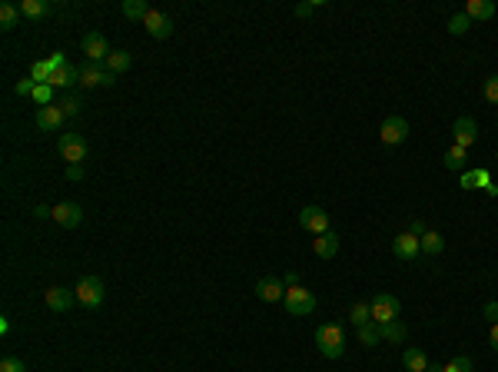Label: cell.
<instances>
[{
	"mask_svg": "<svg viewBox=\"0 0 498 372\" xmlns=\"http://www.w3.org/2000/svg\"><path fill=\"white\" fill-rule=\"evenodd\" d=\"M452 136H455V147L468 150V147L479 140V123H475L472 117H459L455 123H452Z\"/></svg>",
	"mask_w": 498,
	"mask_h": 372,
	"instance_id": "9",
	"label": "cell"
},
{
	"mask_svg": "<svg viewBox=\"0 0 498 372\" xmlns=\"http://www.w3.org/2000/svg\"><path fill=\"white\" fill-rule=\"evenodd\" d=\"M402 366L409 372H425L429 369V355L422 353V349H405L402 353Z\"/></svg>",
	"mask_w": 498,
	"mask_h": 372,
	"instance_id": "19",
	"label": "cell"
},
{
	"mask_svg": "<svg viewBox=\"0 0 498 372\" xmlns=\"http://www.w3.org/2000/svg\"><path fill=\"white\" fill-rule=\"evenodd\" d=\"M47 64H50V70H64V67H70V64H66V57H64V53H60V50L53 53V57H50Z\"/></svg>",
	"mask_w": 498,
	"mask_h": 372,
	"instance_id": "40",
	"label": "cell"
},
{
	"mask_svg": "<svg viewBox=\"0 0 498 372\" xmlns=\"http://www.w3.org/2000/svg\"><path fill=\"white\" fill-rule=\"evenodd\" d=\"M465 17L468 20H492L495 17V0H468V3H465Z\"/></svg>",
	"mask_w": 498,
	"mask_h": 372,
	"instance_id": "18",
	"label": "cell"
},
{
	"mask_svg": "<svg viewBox=\"0 0 498 372\" xmlns=\"http://www.w3.org/2000/svg\"><path fill=\"white\" fill-rule=\"evenodd\" d=\"M488 339H492V349H498V322L492 326V333H488Z\"/></svg>",
	"mask_w": 498,
	"mask_h": 372,
	"instance_id": "44",
	"label": "cell"
},
{
	"mask_svg": "<svg viewBox=\"0 0 498 372\" xmlns=\"http://www.w3.org/2000/svg\"><path fill=\"white\" fill-rule=\"evenodd\" d=\"M418 246H422V253H425V256H439L442 250H445V236H442V233H435V230H429L425 236L418 239Z\"/></svg>",
	"mask_w": 498,
	"mask_h": 372,
	"instance_id": "20",
	"label": "cell"
},
{
	"mask_svg": "<svg viewBox=\"0 0 498 372\" xmlns=\"http://www.w3.org/2000/svg\"><path fill=\"white\" fill-rule=\"evenodd\" d=\"M53 223H60V226H66V230H73V226H80L83 223V210L77 203H57L53 206V216H50Z\"/></svg>",
	"mask_w": 498,
	"mask_h": 372,
	"instance_id": "13",
	"label": "cell"
},
{
	"mask_svg": "<svg viewBox=\"0 0 498 372\" xmlns=\"http://www.w3.org/2000/svg\"><path fill=\"white\" fill-rule=\"evenodd\" d=\"M372 322H379V326H385V322H396L398 319V299L392 296V292H379V296H372Z\"/></svg>",
	"mask_w": 498,
	"mask_h": 372,
	"instance_id": "5",
	"label": "cell"
},
{
	"mask_svg": "<svg viewBox=\"0 0 498 372\" xmlns=\"http://www.w3.org/2000/svg\"><path fill=\"white\" fill-rule=\"evenodd\" d=\"M120 10H123V17L127 20H147V14H149L147 0H123Z\"/></svg>",
	"mask_w": 498,
	"mask_h": 372,
	"instance_id": "23",
	"label": "cell"
},
{
	"mask_svg": "<svg viewBox=\"0 0 498 372\" xmlns=\"http://www.w3.org/2000/svg\"><path fill=\"white\" fill-rule=\"evenodd\" d=\"M60 110H64V117H77V113L83 110V100L80 97H66V100L60 103Z\"/></svg>",
	"mask_w": 498,
	"mask_h": 372,
	"instance_id": "34",
	"label": "cell"
},
{
	"mask_svg": "<svg viewBox=\"0 0 498 372\" xmlns=\"http://www.w3.org/2000/svg\"><path fill=\"white\" fill-rule=\"evenodd\" d=\"M73 292H77V303L86 306V309H97V306L103 303V296H107V289H103V283H100V276H83L80 283L73 286Z\"/></svg>",
	"mask_w": 498,
	"mask_h": 372,
	"instance_id": "3",
	"label": "cell"
},
{
	"mask_svg": "<svg viewBox=\"0 0 498 372\" xmlns=\"http://www.w3.org/2000/svg\"><path fill=\"white\" fill-rule=\"evenodd\" d=\"M33 100L40 103V106H50V100H53V86H50V84H40L37 90H33Z\"/></svg>",
	"mask_w": 498,
	"mask_h": 372,
	"instance_id": "33",
	"label": "cell"
},
{
	"mask_svg": "<svg viewBox=\"0 0 498 372\" xmlns=\"http://www.w3.org/2000/svg\"><path fill=\"white\" fill-rule=\"evenodd\" d=\"M299 226L313 236H322V233H329V213L322 206H302L299 210Z\"/></svg>",
	"mask_w": 498,
	"mask_h": 372,
	"instance_id": "4",
	"label": "cell"
},
{
	"mask_svg": "<svg viewBox=\"0 0 498 372\" xmlns=\"http://www.w3.org/2000/svg\"><path fill=\"white\" fill-rule=\"evenodd\" d=\"M485 100H488V103H495V106H498V73H495V77H488V80H485Z\"/></svg>",
	"mask_w": 498,
	"mask_h": 372,
	"instance_id": "35",
	"label": "cell"
},
{
	"mask_svg": "<svg viewBox=\"0 0 498 372\" xmlns=\"http://www.w3.org/2000/svg\"><path fill=\"white\" fill-rule=\"evenodd\" d=\"M20 14L30 17V20H40V17H47L50 14V3L47 0H20Z\"/></svg>",
	"mask_w": 498,
	"mask_h": 372,
	"instance_id": "22",
	"label": "cell"
},
{
	"mask_svg": "<svg viewBox=\"0 0 498 372\" xmlns=\"http://www.w3.org/2000/svg\"><path fill=\"white\" fill-rule=\"evenodd\" d=\"M80 50L86 53V60H90V64H100V60L107 64V57L113 53L103 34H86V37H83V44H80Z\"/></svg>",
	"mask_w": 498,
	"mask_h": 372,
	"instance_id": "8",
	"label": "cell"
},
{
	"mask_svg": "<svg viewBox=\"0 0 498 372\" xmlns=\"http://www.w3.org/2000/svg\"><path fill=\"white\" fill-rule=\"evenodd\" d=\"M356 336H359V342H362V346H379V342H382L379 322H365V326H359V329H356Z\"/></svg>",
	"mask_w": 498,
	"mask_h": 372,
	"instance_id": "25",
	"label": "cell"
},
{
	"mask_svg": "<svg viewBox=\"0 0 498 372\" xmlns=\"http://www.w3.org/2000/svg\"><path fill=\"white\" fill-rule=\"evenodd\" d=\"M485 319H492V326L498 322V303H485Z\"/></svg>",
	"mask_w": 498,
	"mask_h": 372,
	"instance_id": "42",
	"label": "cell"
},
{
	"mask_svg": "<svg viewBox=\"0 0 498 372\" xmlns=\"http://www.w3.org/2000/svg\"><path fill=\"white\" fill-rule=\"evenodd\" d=\"M33 90H37V84H33L30 77H27V80H20V84L14 86V93H17V97H33Z\"/></svg>",
	"mask_w": 498,
	"mask_h": 372,
	"instance_id": "37",
	"label": "cell"
},
{
	"mask_svg": "<svg viewBox=\"0 0 498 372\" xmlns=\"http://www.w3.org/2000/svg\"><path fill=\"white\" fill-rule=\"evenodd\" d=\"M409 233H412V236H425V233H429V226H425V220H412V226H409Z\"/></svg>",
	"mask_w": 498,
	"mask_h": 372,
	"instance_id": "41",
	"label": "cell"
},
{
	"mask_svg": "<svg viewBox=\"0 0 498 372\" xmlns=\"http://www.w3.org/2000/svg\"><path fill=\"white\" fill-rule=\"evenodd\" d=\"M57 150H60V156H64V160H70V163H77V167H80L83 160H86V140H83L80 133H60Z\"/></svg>",
	"mask_w": 498,
	"mask_h": 372,
	"instance_id": "7",
	"label": "cell"
},
{
	"mask_svg": "<svg viewBox=\"0 0 498 372\" xmlns=\"http://www.w3.org/2000/svg\"><path fill=\"white\" fill-rule=\"evenodd\" d=\"M50 73H53V70H50L47 60H37V64L30 67V80H33L37 86H40V84H50Z\"/></svg>",
	"mask_w": 498,
	"mask_h": 372,
	"instance_id": "30",
	"label": "cell"
},
{
	"mask_svg": "<svg viewBox=\"0 0 498 372\" xmlns=\"http://www.w3.org/2000/svg\"><path fill=\"white\" fill-rule=\"evenodd\" d=\"M315 346H319V353L326 355V359H339V355L346 353V333H342V326H339V322H322V326L315 329Z\"/></svg>",
	"mask_w": 498,
	"mask_h": 372,
	"instance_id": "1",
	"label": "cell"
},
{
	"mask_svg": "<svg viewBox=\"0 0 498 372\" xmlns=\"http://www.w3.org/2000/svg\"><path fill=\"white\" fill-rule=\"evenodd\" d=\"M379 140L385 147H398V143H405L409 140V120L402 117H385L379 127Z\"/></svg>",
	"mask_w": 498,
	"mask_h": 372,
	"instance_id": "6",
	"label": "cell"
},
{
	"mask_svg": "<svg viewBox=\"0 0 498 372\" xmlns=\"http://www.w3.org/2000/svg\"><path fill=\"white\" fill-rule=\"evenodd\" d=\"M392 253L398 256V259H415V256L422 253V246H418V236H412V233H398L396 239H392Z\"/></svg>",
	"mask_w": 498,
	"mask_h": 372,
	"instance_id": "16",
	"label": "cell"
},
{
	"mask_svg": "<svg viewBox=\"0 0 498 372\" xmlns=\"http://www.w3.org/2000/svg\"><path fill=\"white\" fill-rule=\"evenodd\" d=\"M349 322L359 329V326H365V322H372V306L365 303V299H359V303L349 306Z\"/></svg>",
	"mask_w": 498,
	"mask_h": 372,
	"instance_id": "21",
	"label": "cell"
},
{
	"mask_svg": "<svg viewBox=\"0 0 498 372\" xmlns=\"http://www.w3.org/2000/svg\"><path fill=\"white\" fill-rule=\"evenodd\" d=\"M130 64H133V57L127 50H113L110 53V57H107V70H110V73H123V70H130Z\"/></svg>",
	"mask_w": 498,
	"mask_h": 372,
	"instance_id": "27",
	"label": "cell"
},
{
	"mask_svg": "<svg viewBox=\"0 0 498 372\" xmlns=\"http://www.w3.org/2000/svg\"><path fill=\"white\" fill-rule=\"evenodd\" d=\"M319 7H322V0H313V3H299L296 14H299V17H309V14H313V10H319Z\"/></svg>",
	"mask_w": 498,
	"mask_h": 372,
	"instance_id": "38",
	"label": "cell"
},
{
	"mask_svg": "<svg viewBox=\"0 0 498 372\" xmlns=\"http://www.w3.org/2000/svg\"><path fill=\"white\" fill-rule=\"evenodd\" d=\"M143 27H147V34L153 37V40H166V37L173 34V17L163 14V10H149Z\"/></svg>",
	"mask_w": 498,
	"mask_h": 372,
	"instance_id": "10",
	"label": "cell"
},
{
	"mask_svg": "<svg viewBox=\"0 0 498 372\" xmlns=\"http://www.w3.org/2000/svg\"><path fill=\"white\" fill-rule=\"evenodd\" d=\"M382 329V339L385 342H392V346H398V342H405V336H409V329L402 326V322H385V326H379Z\"/></svg>",
	"mask_w": 498,
	"mask_h": 372,
	"instance_id": "24",
	"label": "cell"
},
{
	"mask_svg": "<svg viewBox=\"0 0 498 372\" xmlns=\"http://www.w3.org/2000/svg\"><path fill=\"white\" fill-rule=\"evenodd\" d=\"M256 296H259L263 303H279L282 296H286V283L276 279V276H263V279L256 283Z\"/></svg>",
	"mask_w": 498,
	"mask_h": 372,
	"instance_id": "12",
	"label": "cell"
},
{
	"mask_svg": "<svg viewBox=\"0 0 498 372\" xmlns=\"http://www.w3.org/2000/svg\"><path fill=\"white\" fill-rule=\"evenodd\" d=\"M17 20H20V7H17V3H3V7H0V27H3V30H14Z\"/></svg>",
	"mask_w": 498,
	"mask_h": 372,
	"instance_id": "28",
	"label": "cell"
},
{
	"mask_svg": "<svg viewBox=\"0 0 498 372\" xmlns=\"http://www.w3.org/2000/svg\"><path fill=\"white\" fill-rule=\"evenodd\" d=\"M44 299H47V309H53V313H66V309L73 306V299H77V292L66 289V286H50Z\"/></svg>",
	"mask_w": 498,
	"mask_h": 372,
	"instance_id": "14",
	"label": "cell"
},
{
	"mask_svg": "<svg viewBox=\"0 0 498 372\" xmlns=\"http://www.w3.org/2000/svg\"><path fill=\"white\" fill-rule=\"evenodd\" d=\"M282 303H286V313H289V316H313L315 296L302 286H289L286 296H282Z\"/></svg>",
	"mask_w": 498,
	"mask_h": 372,
	"instance_id": "2",
	"label": "cell"
},
{
	"mask_svg": "<svg viewBox=\"0 0 498 372\" xmlns=\"http://www.w3.org/2000/svg\"><path fill=\"white\" fill-rule=\"evenodd\" d=\"M425 372H445V366H439V362H429V369Z\"/></svg>",
	"mask_w": 498,
	"mask_h": 372,
	"instance_id": "45",
	"label": "cell"
},
{
	"mask_svg": "<svg viewBox=\"0 0 498 372\" xmlns=\"http://www.w3.org/2000/svg\"><path fill=\"white\" fill-rule=\"evenodd\" d=\"M64 120H66L64 110H60V106H53V103L37 110V127H40V130H47V133H57V130L64 127Z\"/></svg>",
	"mask_w": 498,
	"mask_h": 372,
	"instance_id": "15",
	"label": "cell"
},
{
	"mask_svg": "<svg viewBox=\"0 0 498 372\" xmlns=\"http://www.w3.org/2000/svg\"><path fill=\"white\" fill-rule=\"evenodd\" d=\"M80 84L83 86H113L116 77L107 67H97V64H86L80 67Z\"/></svg>",
	"mask_w": 498,
	"mask_h": 372,
	"instance_id": "11",
	"label": "cell"
},
{
	"mask_svg": "<svg viewBox=\"0 0 498 372\" xmlns=\"http://www.w3.org/2000/svg\"><path fill=\"white\" fill-rule=\"evenodd\" d=\"M0 372H27V366H24L17 355H7V359L0 362Z\"/></svg>",
	"mask_w": 498,
	"mask_h": 372,
	"instance_id": "36",
	"label": "cell"
},
{
	"mask_svg": "<svg viewBox=\"0 0 498 372\" xmlns=\"http://www.w3.org/2000/svg\"><path fill=\"white\" fill-rule=\"evenodd\" d=\"M465 156H468V150H462V147H448L445 150V169H462L465 167Z\"/></svg>",
	"mask_w": 498,
	"mask_h": 372,
	"instance_id": "29",
	"label": "cell"
},
{
	"mask_svg": "<svg viewBox=\"0 0 498 372\" xmlns=\"http://www.w3.org/2000/svg\"><path fill=\"white\" fill-rule=\"evenodd\" d=\"M475 183L485 186L488 193H495V186H492V176H488L485 169H472V173H465V176H462V186H465V189H472Z\"/></svg>",
	"mask_w": 498,
	"mask_h": 372,
	"instance_id": "26",
	"label": "cell"
},
{
	"mask_svg": "<svg viewBox=\"0 0 498 372\" xmlns=\"http://www.w3.org/2000/svg\"><path fill=\"white\" fill-rule=\"evenodd\" d=\"M282 283H286V289H289V286H299V276H296V272H286V279H282Z\"/></svg>",
	"mask_w": 498,
	"mask_h": 372,
	"instance_id": "43",
	"label": "cell"
},
{
	"mask_svg": "<svg viewBox=\"0 0 498 372\" xmlns=\"http://www.w3.org/2000/svg\"><path fill=\"white\" fill-rule=\"evenodd\" d=\"M468 27H472V20L465 17V10H462V14H455V17L448 20V34H452V37H462L465 30H468Z\"/></svg>",
	"mask_w": 498,
	"mask_h": 372,
	"instance_id": "31",
	"label": "cell"
},
{
	"mask_svg": "<svg viewBox=\"0 0 498 372\" xmlns=\"http://www.w3.org/2000/svg\"><path fill=\"white\" fill-rule=\"evenodd\" d=\"M475 366H472V359L468 355H455L452 362H445V372H472Z\"/></svg>",
	"mask_w": 498,
	"mask_h": 372,
	"instance_id": "32",
	"label": "cell"
},
{
	"mask_svg": "<svg viewBox=\"0 0 498 372\" xmlns=\"http://www.w3.org/2000/svg\"><path fill=\"white\" fill-rule=\"evenodd\" d=\"M313 253L319 259H332L339 253V236L335 233H322V236H313Z\"/></svg>",
	"mask_w": 498,
	"mask_h": 372,
	"instance_id": "17",
	"label": "cell"
},
{
	"mask_svg": "<svg viewBox=\"0 0 498 372\" xmlns=\"http://www.w3.org/2000/svg\"><path fill=\"white\" fill-rule=\"evenodd\" d=\"M66 180H70V183H80V180H83V167L70 163V167H66Z\"/></svg>",
	"mask_w": 498,
	"mask_h": 372,
	"instance_id": "39",
	"label": "cell"
}]
</instances>
